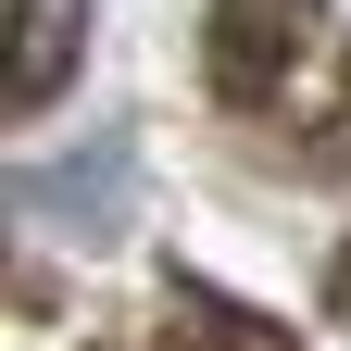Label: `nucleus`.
Returning a JSON list of instances; mask_svg holds the SVG:
<instances>
[{"label":"nucleus","mask_w":351,"mask_h":351,"mask_svg":"<svg viewBox=\"0 0 351 351\" xmlns=\"http://www.w3.org/2000/svg\"><path fill=\"white\" fill-rule=\"evenodd\" d=\"M75 51H88V0H13V113H51Z\"/></svg>","instance_id":"f03ea898"},{"label":"nucleus","mask_w":351,"mask_h":351,"mask_svg":"<svg viewBox=\"0 0 351 351\" xmlns=\"http://www.w3.org/2000/svg\"><path fill=\"white\" fill-rule=\"evenodd\" d=\"M314 13H326V0H213V75H226L239 101H251V88H276Z\"/></svg>","instance_id":"f257e3e1"}]
</instances>
